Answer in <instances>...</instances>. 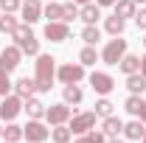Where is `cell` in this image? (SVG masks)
<instances>
[{
  "label": "cell",
  "instance_id": "obj_29",
  "mask_svg": "<svg viewBox=\"0 0 146 143\" xmlns=\"http://www.w3.org/2000/svg\"><path fill=\"white\" fill-rule=\"evenodd\" d=\"M79 62H82L84 68L96 65V62H98V54H96V48H93V45H84V48L79 51Z\"/></svg>",
  "mask_w": 146,
  "mask_h": 143
},
{
  "label": "cell",
  "instance_id": "obj_30",
  "mask_svg": "<svg viewBox=\"0 0 146 143\" xmlns=\"http://www.w3.org/2000/svg\"><path fill=\"white\" fill-rule=\"evenodd\" d=\"M141 107H143V98H141V95H129L127 101H124V109H127L129 115H135V118H138Z\"/></svg>",
  "mask_w": 146,
  "mask_h": 143
},
{
  "label": "cell",
  "instance_id": "obj_38",
  "mask_svg": "<svg viewBox=\"0 0 146 143\" xmlns=\"http://www.w3.org/2000/svg\"><path fill=\"white\" fill-rule=\"evenodd\" d=\"M138 118H141V121L146 124V101H143V107H141V112H138Z\"/></svg>",
  "mask_w": 146,
  "mask_h": 143
},
{
  "label": "cell",
  "instance_id": "obj_14",
  "mask_svg": "<svg viewBox=\"0 0 146 143\" xmlns=\"http://www.w3.org/2000/svg\"><path fill=\"white\" fill-rule=\"evenodd\" d=\"M23 109H25V115H28V118H36V121H39V118H45V109H48V107H45L36 95H31V98H25V101H23Z\"/></svg>",
  "mask_w": 146,
  "mask_h": 143
},
{
  "label": "cell",
  "instance_id": "obj_39",
  "mask_svg": "<svg viewBox=\"0 0 146 143\" xmlns=\"http://www.w3.org/2000/svg\"><path fill=\"white\" fill-rule=\"evenodd\" d=\"M76 143H90V138H87V135H79V140Z\"/></svg>",
  "mask_w": 146,
  "mask_h": 143
},
{
  "label": "cell",
  "instance_id": "obj_5",
  "mask_svg": "<svg viewBox=\"0 0 146 143\" xmlns=\"http://www.w3.org/2000/svg\"><path fill=\"white\" fill-rule=\"evenodd\" d=\"M23 138L28 143H45L51 138V129H45V124L36 121V118H28V124L23 126Z\"/></svg>",
  "mask_w": 146,
  "mask_h": 143
},
{
  "label": "cell",
  "instance_id": "obj_41",
  "mask_svg": "<svg viewBox=\"0 0 146 143\" xmlns=\"http://www.w3.org/2000/svg\"><path fill=\"white\" fill-rule=\"evenodd\" d=\"M107 143H124V140H118V138H110V140Z\"/></svg>",
  "mask_w": 146,
  "mask_h": 143
},
{
  "label": "cell",
  "instance_id": "obj_7",
  "mask_svg": "<svg viewBox=\"0 0 146 143\" xmlns=\"http://www.w3.org/2000/svg\"><path fill=\"white\" fill-rule=\"evenodd\" d=\"M20 112H23V98L17 93H9L3 101H0V118L3 121H14Z\"/></svg>",
  "mask_w": 146,
  "mask_h": 143
},
{
  "label": "cell",
  "instance_id": "obj_9",
  "mask_svg": "<svg viewBox=\"0 0 146 143\" xmlns=\"http://www.w3.org/2000/svg\"><path fill=\"white\" fill-rule=\"evenodd\" d=\"M45 39H51V42H65V39H70V23H65V20H56V23H45Z\"/></svg>",
  "mask_w": 146,
  "mask_h": 143
},
{
  "label": "cell",
  "instance_id": "obj_22",
  "mask_svg": "<svg viewBox=\"0 0 146 143\" xmlns=\"http://www.w3.org/2000/svg\"><path fill=\"white\" fill-rule=\"evenodd\" d=\"M70 138H73V132H70L68 124H56L54 129H51V140L54 143H70Z\"/></svg>",
  "mask_w": 146,
  "mask_h": 143
},
{
  "label": "cell",
  "instance_id": "obj_19",
  "mask_svg": "<svg viewBox=\"0 0 146 143\" xmlns=\"http://www.w3.org/2000/svg\"><path fill=\"white\" fill-rule=\"evenodd\" d=\"M127 90L132 93V95H143V93H146V79L141 76V70L127 76Z\"/></svg>",
  "mask_w": 146,
  "mask_h": 143
},
{
  "label": "cell",
  "instance_id": "obj_35",
  "mask_svg": "<svg viewBox=\"0 0 146 143\" xmlns=\"http://www.w3.org/2000/svg\"><path fill=\"white\" fill-rule=\"evenodd\" d=\"M135 25H138L141 31H146V9H141V11H135Z\"/></svg>",
  "mask_w": 146,
  "mask_h": 143
},
{
  "label": "cell",
  "instance_id": "obj_45",
  "mask_svg": "<svg viewBox=\"0 0 146 143\" xmlns=\"http://www.w3.org/2000/svg\"><path fill=\"white\" fill-rule=\"evenodd\" d=\"M143 143H146V135H143Z\"/></svg>",
  "mask_w": 146,
  "mask_h": 143
},
{
  "label": "cell",
  "instance_id": "obj_27",
  "mask_svg": "<svg viewBox=\"0 0 146 143\" xmlns=\"http://www.w3.org/2000/svg\"><path fill=\"white\" fill-rule=\"evenodd\" d=\"M17 17H14V14H6V11H3V17H0V34H14V31H17Z\"/></svg>",
  "mask_w": 146,
  "mask_h": 143
},
{
  "label": "cell",
  "instance_id": "obj_21",
  "mask_svg": "<svg viewBox=\"0 0 146 143\" xmlns=\"http://www.w3.org/2000/svg\"><path fill=\"white\" fill-rule=\"evenodd\" d=\"M62 98H65V104H82V98H84V93L79 84H65L62 90Z\"/></svg>",
  "mask_w": 146,
  "mask_h": 143
},
{
  "label": "cell",
  "instance_id": "obj_1",
  "mask_svg": "<svg viewBox=\"0 0 146 143\" xmlns=\"http://www.w3.org/2000/svg\"><path fill=\"white\" fill-rule=\"evenodd\" d=\"M34 65H36V73H34L36 93H51L54 79H56V59L51 54H39Z\"/></svg>",
  "mask_w": 146,
  "mask_h": 143
},
{
  "label": "cell",
  "instance_id": "obj_24",
  "mask_svg": "<svg viewBox=\"0 0 146 143\" xmlns=\"http://www.w3.org/2000/svg\"><path fill=\"white\" fill-rule=\"evenodd\" d=\"M93 112H96L98 118H110V115H115V104L110 101L107 95H101V98L96 101V109H93Z\"/></svg>",
  "mask_w": 146,
  "mask_h": 143
},
{
  "label": "cell",
  "instance_id": "obj_43",
  "mask_svg": "<svg viewBox=\"0 0 146 143\" xmlns=\"http://www.w3.org/2000/svg\"><path fill=\"white\" fill-rule=\"evenodd\" d=\"M0 138H3V126H0Z\"/></svg>",
  "mask_w": 146,
  "mask_h": 143
},
{
  "label": "cell",
  "instance_id": "obj_28",
  "mask_svg": "<svg viewBox=\"0 0 146 143\" xmlns=\"http://www.w3.org/2000/svg\"><path fill=\"white\" fill-rule=\"evenodd\" d=\"M82 39H84V45H96L101 39V28L98 25H84L82 28Z\"/></svg>",
  "mask_w": 146,
  "mask_h": 143
},
{
  "label": "cell",
  "instance_id": "obj_32",
  "mask_svg": "<svg viewBox=\"0 0 146 143\" xmlns=\"http://www.w3.org/2000/svg\"><path fill=\"white\" fill-rule=\"evenodd\" d=\"M11 90H14V84H11V79H9V73H6V70H0V95L6 98V95H9Z\"/></svg>",
  "mask_w": 146,
  "mask_h": 143
},
{
  "label": "cell",
  "instance_id": "obj_4",
  "mask_svg": "<svg viewBox=\"0 0 146 143\" xmlns=\"http://www.w3.org/2000/svg\"><path fill=\"white\" fill-rule=\"evenodd\" d=\"M56 79L62 84H79L84 79V65L82 62H65V65L56 68Z\"/></svg>",
  "mask_w": 146,
  "mask_h": 143
},
{
  "label": "cell",
  "instance_id": "obj_26",
  "mask_svg": "<svg viewBox=\"0 0 146 143\" xmlns=\"http://www.w3.org/2000/svg\"><path fill=\"white\" fill-rule=\"evenodd\" d=\"M3 140H6V143H17V140H23V126H17L14 121H9V126L3 129Z\"/></svg>",
  "mask_w": 146,
  "mask_h": 143
},
{
  "label": "cell",
  "instance_id": "obj_20",
  "mask_svg": "<svg viewBox=\"0 0 146 143\" xmlns=\"http://www.w3.org/2000/svg\"><path fill=\"white\" fill-rule=\"evenodd\" d=\"M104 31H107V34H112V36H121L124 31H127V20H121L118 14H112V17L104 20Z\"/></svg>",
  "mask_w": 146,
  "mask_h": 143
},
{
  "label": "cell",
  "instance_id": "obj_42",
  "mask_svg": "<svg viewBox=\"0 0 146 143\" xmlns=\"http://www.w3.org/2000/svg\"><path fill=\"white\" fill-rule=\"evenodd\" d=\"M143 48H146V34H143Z\"/></svg>",
  "mask_w": 146,
  "mask_h": 143
},
{
  "label": "cell",
  "instance_id": "obj_46",
  "mask_svg": "<svg viewBox=\"0 0 146 143\" xmlns=\"http://www.w3.org/2000/svg\"><path fill=\"white\" fill-rule=\"evenodd\" d=\"M3 143H6V140H3Z\"/></svg>",
  "mask_w": 146,
  "mask_h": 143
},
{
  "label": "cell",
  "instance_id": "obj_6",
  "mask_svg": "<svg viewBox=\"0 0 146 143\" xmlns=\"http://www.w3.org/2000/svg\"><path fill=\"white\" fill-rule=\"evenodd\" d=\"M96 118H98L96 112H76L68 126H70L73 135H87L90 129H96Z\"/></svg>",
  "mask_w": 146,
  "mask_h": 143
},
{
  "label": "cell",
  "instance_id": "obj_8",
  "mask_svg": "<svg viewBox=\"0 0 146 143\" xmlns=\"http://www.w3.org/2000/svg\"><path fill=\"white\" fill-rule=\"evenodd\" d=\"M90 87L98 93V95H110L112 90H115V79L104 70H93L90 73Z\"/></svg>",
  "mask_w": 146,
  "mask_h": 143
},
{
  "label": "cell",
  "instance_id": "obj_11",
  "mask_svg": "<svg viewBox=\"0 0 146 143\" xmlns=\"http://www.w3.org/2000/svg\"><path fill=\"white\" fill-rule=\"evenodd\" d=\"M70 115H73V109H70V104H51V107L45 109V121L51 126H56V124H68L70 121Z\"/></svg>",
  "mask_w": 146,
  "mask_h": 143
},
{
  "label": "cell",
  "instance_id": "obj_37",
  "mask_svg": "<svg viewBox=\"0 0 146 143\" xmlns=\"http://www.w3.org/2000/svg\"><path fill=\"white\" fill-rule=\"evenodd\" d=\"M96 3H98V6H101V9H104V6H115V3H118V0H96Z\"/></svg>",
  "mask_w": 146,
  "mask_h": 143
},
{
  "label": "cell",
  "instance_id": "obj_15",
  "mask_svg": "<svg viewBox=\"0 0 146 143\" xmlns=\"http://www.w3.org/2000/svg\"><path fill=\"white\" fill-rule=\"evenodd\" d=\"M14 93L25 101V98H31V95L36 93V81H34V79H28V76H23V79L14 81Z\"/></svg>",
  "mask_w": 146,
  "mask_h": 143
},
{
  "label": "cell",
  "instance_id": "obj_16",
  "mask_svg": "<svg viewBox=\"0 0 146 143\" xmlns=\"http://www.w3.org/2000/svg\"><path fill=\"white\" fill-rule=\"evenodd\" d=\"M143 135H146V129H143V121H141V118L124 124V138H127V140H143Z\"/></svg>",
  "mask_w": 146,
  "mask_h": 143
},
{
  "label": "cell",
  "instance_id": "obj_40",
  "mask_svg": "<svg viewBox=\"0 0 146 143\" xmlns=\"http://www.w3.org/2000/svg\"><path fill=\"white\" fill-rule=\"evenodd\" d=\"M76 6H84V3H93V0H73Z\"/></svg>",
  "mask_w": 146,
  "mask_h": 143
},
{
  "label": "cell",
  "instance_id": "obj_34",
  "mask_svg": "<svg viewBox=\"0 0 146 143\" xmlns=\"http://www.w3.org/2000/svg\"><path fill=\"white\" fill-rule=\"evenodd\" d=\"M87 138H90V143H107V135L104 132H96V129L87 132Z\"/></svg>",
  "mask_w": 146,
  "mask_h": 143
},
{
  "label": "cell",
  "instance_id": "obj_10",
  "mask_svg": "<svg viewBox=\"0 0 146 143\" xmlns=\"http://www.w3.org/2000/svg\"><path fill=\"white\" fill-rule=\"evenodd\" d=\"M20 62H23V51H20L17 45H9V48L0 51V70L11 73V70L20 68Z\"/></svg>",
  "mask_w": 146,
  "mask_h": 143
},
{
  "label": "cell",
  "instance_id": "obj_25",
  "mask_svg": "<svg viewBox=\"0 0 146 143\" xmlns=\"http://www.w3.org/2000/svg\"><path fill=\"white\" fill-rule=\"evenodd\" d=\"M42 17H48V23H56V20H62V3H56V0H48V6H42Z\"/></svg>",
  "mask_w": 146,
  "mask_h": 143
},
{
  "label": "cell",
  "instance_id": "obj_23",
  "mask_svg": "<svg viewBox=\"0 0 146 143\" xmlns=\"http://www.w3.org/2000/svg\"><path fill=\"white\" fill-rule=\"evenodd\" d=\"M135 11H138V3H135V0H118V3H115V14L121 20L135 17Z\"/></svg>",
  "mask_w": 146,
  "mask_h": 143
},
{
  "label": "cell",
  "instance_id": "obj_3",
  "mask_svg": "<svg viewBox=\"0 0 146 143\" xmlns=\"http://www.w3.org/2000/svg\"><path fill=\"white\" fill-rule=\"evenodd\" d=\"M127 54V39H121V36H115V39H110L107 45H104V51H101V62L110 65V68H115L118 62H121V56Z\"/></svg>",
  "mask_w": 146,
  "mask_h": 143
},
{
  "label": "cell",
  "instance_id": "obj_18",
  "mask_svg": "<svg viewBox=\"0 0 146 143\" xmlns=\"http://www.w3.org/2000/svg\"><path fill=\"white\" fill-rule=\"evenodd\" d=\"M118 68H121V73H124V76H129V73H138V70H141V56H135V54H124V56H121V62H118Z\"/></svg>",
  "mask_w": 146,
  "mask_h": 143
},
{
  "label": "cell",
  "instance_id": "obj_31",
  "mask_svg": "<svg viewBox=\"0 0 146 143\" xmlns=\"http://www.w3.org/2000/svg\"><path fill=\"white\" fill-rule=\"evenodd\" d=\"M76 17H79V6H76L73 0L62 3V20H65V23H73Z\"/></svg>",
  "mask_w": 146,
  "mask_h": 143
},
{
  "label": "cell",
  "instance_id": "obj_13",
  "mask_svg": "<svg viewBox=\"0 0 146 143\" xmlns=\"http://www.w3.org/2000/svg\"><path fill=\"white\" fill-rule=\"evenodd\" d=\"M98 17H101V6H98V3H84V6L79 9V20H82L84 25H96Z\"/></svg>",
  "mask_w": 146,
  "mask_h": 143
},
{
  "label": "cell",
  "instance_id": "obj_44",
  "mask_svg": "<svg viewBox=\"0 0 146 143\" xmlns=\"http://www.w3.org/2000/svg\"><path fill=\"white\" fill-rule=\"evenodd\" d=\"M135 3H146V0H135Z\"/></svg>",
  "mask_w": 146,
  "mask_h": 143
},
{
  "label": "cell",
  "instance_id": "obj_36",
  "mask_svg": "<svg viewBox=\"0 0 146 143\" xmlns=\"http://www.w3.org/2000/svg\"><path fill=\"white\" fill-rule=\"evenodd\" d=\"M141 76H143V79H146V54L141 56Z\"/></svg>",
  "mask_w": 146,
  "mask_h": 143
},
{
  "label": "cell",
  "instance_id": "obj_33",
  "mask_svg": "<svg viewBox=\"0 0 146 143\" xmlns=\"http://www.w3.org/2000/svg\"><path fill=\"white\" fill-rule=\"evenodd\" d=\"M20 0H0V11H6V14H14V11H20Z\"/></svg>",
  "mask_w": 146,
  "mask_h": 143
},
{
  "label": "cell",
  "instance_id": "obj_17",
  "mask_svg": "<svg viewBox=\"0 0 146 143\" xmlns=\"http://www.w3.org/2000/svg\"><path fill=\"white\" fill-rule=\"evenodd\" d=\"M101 132H104L107 138H118V135L124 132V121L115 118V115H110V118H104V124H101Z\"/></svg>",
  "mask_w": 146,
  "mask_h": 143
},
{
  "label": "cell",
  "instance_id": "obj_12",
  "mask_svg": "<svg viewBox=\"0 0 146 143\" xmlns=\"http://www.w3.org/2000/svg\"><path fill=\"white\" fill-rule=\"evenodd\" d=\"M20 14L25 20V25H34L36 20H42V0H25L20 6Z\"/></svg>",
  "mask_w": 146,
  "mask_h": 143
},
{
  "label": "cell",
  "instance_id": "obj_2",
  "mask_svg": "<svg viewBox=\"0 0 146 143\" xmlns=\"http://www.w3.org/2000/svg\"><path fill=\"white\" fill-rule=\"evenodd\" d=\"M11 36H14V45L23 51V56H39V39L34 36L31 25H17Z\"/></svg>",
  "mask_w": 146,
  "mask_h": 143
}]
</instances>
